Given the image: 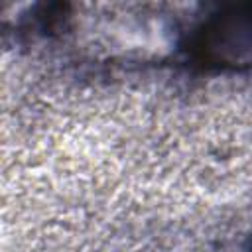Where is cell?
Segmentation results:
<instances>
[{"instance_id": "1", "label": "cell", "mask_w": 252, "mask_h": 252, "mask_svg": "<svg viewBox=\"0 0 252 252\" xmlns=\"http://www.w3.org/2000/svg\"><path fill=\"white\" fill-rule=\"evenodd\" d=\"M189 61L213 73L252 71V2L209 14L187 39Z\"/></svg>"}, {"instance_id": "2", "label": "cell", "mask_w": 252, "mask_h": 252, "mask_svg": "<svg viewBox=\"0 0 252 252\" xmlns=\"http://www.w3.org/2000/svg\"><path fill=\"white\" fill-rule=\"evenodd\" d=\"M246 252H252V238H250V242H248V248H246Z\"/></svg>"}]
</instances>
